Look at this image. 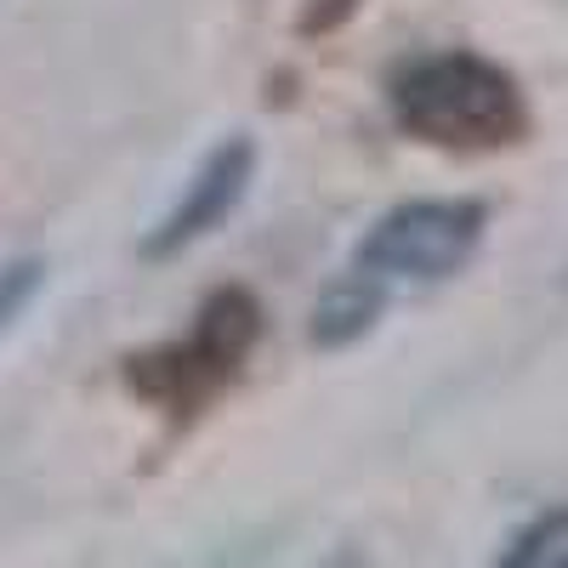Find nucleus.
Instances as JSON below:
<instances>
[{
    "instance_id": "f257e3e1",
    "label": "nucleus",
    "mask_w": 568,
    "mask_h": 568,
    "mask_svg": "<svg viewBox=\"0 0 568 568\" xmlns=\"http://www.w3.org/2000/svg\"><path fill=\"white\" fill-rule=\"evenodd\" d=\"M393 125L444 154H500L529 136V98L511 69L478 52L415 58L387 85Z\"/></svg>"
},
{
    "instance_id": "f03ea898",
    "label": "nucleus",
    "mask_w": 568,
    "mask_h": 568,
    "mask_svg": "<svg viewBox=\"0 0 568 568\" xmlns=\"http://www.w3.org/2000/svg\"><path fill=\"white\" fill-rule=\"evenodd\" d=\"M256 342H262V302L245 284H222L200 302L194 324L176 342L125 358V387L142 404L165 409L176 426H187L245 375Z\"/></svg>"
},
{
    "instance_id": "7ed1b4c3",
    "label": "nucleus",
    "mask_w": 568,
    "mask_h": 568,
    "mask_svg": "<svg viewBox=\"0 0 568 568\" xmlns=\"http://www.w3.org/2000/svg\"><path fill=\"white\" fill-rule=\"evenodd\" d=\"M489 233V205L484 200H404L387 216L364 227L347 267L364 273L375 291H415V284H444L478 256Z\"/></svg>"
},
{
    "instance_id": "20e7f679",
    "label": "nucleus",
    "mask_w": 568,
    "mask_h": 568,
    "mask_svg": "<svg viewBox=\"0 0 568 568\" xmlns=\"http://www.w3.org/2000/svg\"><path fill=\"white\" fill-rule=\"evenodd\" d=\"M251 176H256V142L251 136H227L205 154V165L187 176V187L176 194V205L160 216V227H149L142 240V256L149 262H171L182 256L187 245H200L205 233H216L233 205L251 194Z\"/></svg>"
},
{
    "instance_id": "39448f33",
    "label": "nucleus",
    "mask_w": 568,
    "mask_h": 568,
    "mask_svg": "<svg viewBox=\"0 0 568 568\" xmlns=\"http://www.w3.org/2000/svg\"><path fill=\"white\" fill-rule=\"evenodd\" d=\"M387 307H393L387 291H375L364 273L342 267V273L318 291L313 318H307V336H313V347H353V342H364L369 329L382 324Z\"/></svg>"
},
{
    "instance_id": "423d86ee",
    "label": "nucleus",
    "mask_w": 568,
    "mask_h": 568,
    "mask_svg": "<svg viewBox=\"0 0 568 568\" xmlns=\"http://www.w3.org/2000/svg\"><path fill=\"white\" fill-rule=\"evenodd\" d=\"M495 568H568V506L540 511L535 524L500 551Z\"/></svg>"
},
{
    "instance_id": "0eeeda50",
    "label": "nucleus",
    "mask_w": 568,
    "mask_h": 568,
    "mask_svg": "<svg viewBox=\"0 0 568 568\" xmlns=\"http://www.w3.org/2000/svg\"><path fill=\"white\" fill-rule=\"evenodd\" d=\"M40 284H45V262L40 256H12V262H0V336L29 313V302L40 296Z\"/></svg>"
},
{
    "instance_id": "6e6552de",
    "label": "nucleus",
    "mask_w": 568,
    "mask_h": 568,
    "mask_svg": "<svg viewBox=\"0 0 568 568\" xmlns=\"http://www.w3.org/2000/svg\"><path fill=\"white\" fill-rule=\"evenodd\" d=\"M353 12H358V0H307L296 29H302V34H329V29H342Z\"/></svg>"
}]
</instances>
